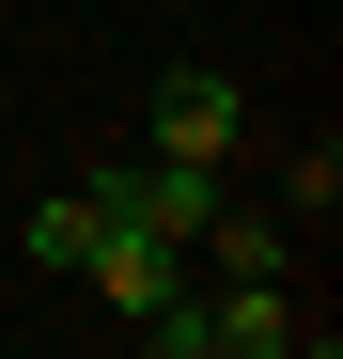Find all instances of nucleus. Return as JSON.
I'll use <instances>...</instances> for the list:
<instances>
[{"mask_svg": "<svg viewBox=\"0 0 343 359\" xmlns=\"http://www.w3.org/2000/svg\"><path fill=\"white\" fill-rule=\"evenodd\" d=\"M78 188H94L109 219H141V234H172V250H188V234H203L218 203H234V188H218V156H94Z\"/></svg>", "mask_w": 343, "mask_h": 359, "instance_id": "obj_1", "label": "nucleus"}, {"mask_svg": "<svg viewBox=\"0 0 343 359\" xmlns=\"http://www.w3.org/2000/svg\"><path fill=\"white\" fill-rule=\"evenodd\" d=\"M250 141V79L234 63H172L156 109H141V156H234Z\"/></svg>", "mask_w": 343, "mask_h": 359, "instance_id": "obj_2", "label": "nucleus"}, {"mask_svg": "<svg viewBox=\"0 0 343 359\" xmlns=\"http://www.w3.org/2000/svg\"><path fill=\"white\" fill-rule=\"evenodd\" d=\"M78 281H94L125 328H141V313H188V250H172V234H141V219H109L94 250H78Z\"/></svg>", "mask_w": 343, "mask_h": 359, "instance_id": "obj_3", "label": "nucleus"}, {"mask_svg": "<svg viewBox=\"0 0 343 359\" xmlns=\"http://www.w3.org/2000/svg\"><path fill=\"white\" fill-rule=\"evenodd\" d=\"M188 344L203 359H281L297 344V297L281 281H218V297H188Z\"/></svg>", "mask_w": 343, "mask_h": 359, "instance_id": "obj_4", "label": "nucleus"}, {"mask_svg": "<svg viewBox=\"0 0 343 359\" xmlns=\"http://www.w3.org/2000/svg\"><path fill=\"white\" fill-rule=\"evenodd\" d=\"M94 234H109V203H94V188H47V203L16 219V250H31L47 281H78V250H94Z\"/></svg>", "mask_w": 343, "mask_h": 359, "instance_id": "obj_5", "label": "nucleus"}, {"mask_svg": "<svg viewBox=\"0 0 343 359\" xmlns=\"http://www.w3.org/2000/svg\"><path fill=\"white\" fill-rule=\"evenodd\" d=\"M188 250H218V281H281V219H234V203H218Z\"/></svg>", "mask_w": 343, "mask_h": 359, "instance_id": "obj_6", "label": "nucleus"}, {"mask_svg": "<svg viewBox=\"0 0 343 359\" xmlns=\"http://www.w3.org/2000/svg\"><path fill=\"white\" fill-rule=\"evenodd\" d=\"M281 203H297V219H328V203H343V156H328V141H312V156H281Z\"/></svg>", "mask_w": 343, "mask_h": 359, "instance_id": "obj_7", "label": "nucleus"}, {"mask_svg": "<svg viewBox=\"0 0 343 359\" xmlns=\"http://www.w3.org/2000/svg\"><path fill=\"white\" fill-rule=\"evenodd\" d=\"M125 359H203V344H188V313H141V344H125Z\"/></svg>", "mask_w": 343, "mask_h": 359, "instance_id": "obj_8", "label": "nucleus"}, {"mask_svg": "<svg viewBox=\"0 0 343 359\" xmlns=\"http://www.w3.org/2000/svg\"><path fill=\"white\" fill-rule=\"evenodd\" d=\"M281 359H343V344H328V328H312V344H281Z\"/></svg>", "mask_w": 343, "mask_h": 359, "instance_id": "obj_9", "label": "nucleus"}]
</instances>
